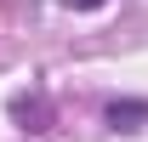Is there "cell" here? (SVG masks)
Listing matches in <instances>:
<instances>
[{
	"mask_svg": "<svg viewBox=\"0 0 148 142\" xmlns=\"http://www.w3.org/2000/svg\"><path fill=\"white\" fill-rule=\"evenodd\" d=\"M12 114L23 119V131H46V97H17Z\"/></svg>",
	"mask_w": 148,
	"mask_h": 142,
	"instance_id": "1",
	"label": "cell"
},
{
	"mask_svg": "<svg viewBox=\"0 0 148 142\" xmlns=\"http://www.w3.org/2000/svg\"><path fill=\"white\" fill-rule=\"evenodd\" d=\"M108 119H114V125H125V119H148V102H114Z\"/></svg>",
	"mask_w": 148,
	"mask_h": 142,
	"instance_id": "2",
	"label": "cell"
},
{
	"mask_svg": "<svg viewBox=\"0 0 148 142\" xmlns=\"http://www.w3.org/2000/svg\"><path fill=\"white\" fill-rule=\"evenodd\" d=\"M63 6H86V12H91V6H103V0H63Z\"/></svg>",
	"mask_w": 148,
	"mask_h": 142,
	"instance_id": "3",
	"label": "cell"
}]
</instances>
